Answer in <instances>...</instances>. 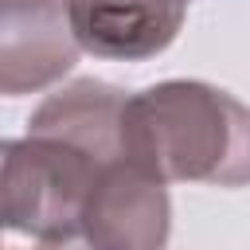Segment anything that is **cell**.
I'll use <instances>...</instances> for the list:
<instances>
[{
	"label": "cell",
	"instance_id": "cell-1",
	"mask_svg": "<svg viewBox=\"0 0 250 250\" xmlns=\"http://www.w3.org/2000/svg\"><path fill=\"white\" fill-rule=\"evenodd\" d=\"M121 148L156 184L242 188L250 176L246 105L199 78H168L125 94Z\"/></svg>",
	"mask_w": 250,
	"mask_h": 250
},
{
	"label": "cell",
	"instance_id": "cell-3",
	"mask_svg": "<svg viewBox=\"0 0 250 250\" xmlns=\"http://www.w3.org/2000/svg\"><path fill=\"white\" fill-rule=\"evenodd\" d=\"M78 47L70 39L62 0H0V94L23 98L62 82Z\"/></svg>",
	"mask_w": 250,
	"mask_h": 250
},
{
	"label": "cell",
	"instance_id": "cell-2",
	"mask_svg": "<svg viewBox=\"0 0 250 250\" xmlns=\"http://www.w3.org/2000/svg\"><path fill=\"white\" fill-rule=\"evenodd\" d=\"M62 16L78 51L109 62H145L176 43L188 0H62Z\"/></svg>",
	"mask_w": 250,
	"mask_h": 250
},
{
	"label": "cell",
	"instance_id": "cell-4",
	"mask_svg": "<svg viewBox=\"0 0 250 250\" xmlns=\"http://www.w3.org/2000/svg\"><path fill=\"white\" fill-rule=\"evenodd\" d=\"M0 250H4V246H0Z\"/></svg>",
	"mask_w": 250,
	"mask_h": 250
}]
</instances>
